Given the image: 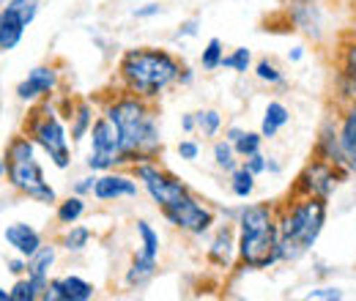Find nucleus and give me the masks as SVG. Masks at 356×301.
<instances>
[{"mask_svg": "<svg viewBox=\"0 0 356 301\" xmlns=\"http://www.w3.org/2000/svg\"><path fill=\"white\" fill-rule=\"evenodd\" d=\"M58 88V72L52 66H36L28 72V77L17 86V99L19 101H36L44 99Z\"/></svg>", "mask_w": 356, "mask_h": 301, "instance_id": "obj_16", "label": "nucleus"}, {"mask_svg": "<svg viewBox=\"0 0 356 301\" xmlns=\"http://www.w3.org/2000/svg\"><path fill=\"white\" fill-rule=\"evenodd\" d=\"M312 156L315 159H323V162H332L337 168H346V159H343V148H340V131H337V118L326 115L321 129L315 134V143H312Z\"/></svg>", "mask_w": 356, "mask_h": 301, "instance_id": "obj_15", "label": "nucleus"}, {"mask_svg": "<svg viewBox=\"0 0 356 301\" xmlns=\"http://www.w3.org/2000/svg\"><path fill=\"white\" fill-rule=\"evenodd\" d=\"M238 260L250 271H264L280 263V219L274 203H247L236 211Z\"/></svg>", "mask_w": 356, "mask_h": 301, "instance_id": "obj_4", "label": "nucleus"}, {"mask_svg": "<svg viewBox=\"0 0 356 301\" xmlns=\"http://www.w3.org/2000/svg\"><path fill=\"white\" fill-rule=\"evenodd\" d=\"M252 74H255V80H258V83H264V86H268V88H285L288 86L285 72H282L271 58H261V60L252 66Z\"/></svg>", "mask_w": 356, "mask_h": 301, "instance_id": "obj_25", "label": "nucleus"}, {"mask_svg": "<svg viewBox=\"0 0 356 301\" xmlns=\"http://www.w3.org/2000/svg\"><path fill=\"white\" fill-rule=\"evenodd\" d=\"M6 175V159H0V178Z\"/></svg>", "mask_w": 356, "mask_h": 301, "instance_id": "obj_48", "label": "nucleus"}, {"mask_svg": "<svg viewBox=\"0 0 356 301\" xmlns=\"http://www.w3.org/2000/svg\"><path fill=\"white\" fill-rule=\"evenodd\" d=\"M6 266H8V271H11L14 277H25V274H28V258H22V255L11 258Z\"/></svg>", "mask_w": 356, "mask_h": 301, "instance_id": "obj_42", "label": "nucleus"}, {"mask_svg": "<svg viewBox=\"0 0 356 301\" xmlns=\"http://www.w3.org/2000/svg\"><path fill=\"white\" fill-rule=\"evenodd\" d=\"M90 238H93V230L86 227V225H69L66 227V233H63V238H60V247L66 250V252H72V255H77V252H83L86 247L90 244Z\"/></svg>", "mask_w": 356, "mask_h": 301, "instance_id": "obj_27", "label": "nucleus"}, {"mask_svg": "<svg viewBox=\"0 0 356 301\" xmlns=\"http://www.w3.org/2000/svg\"><path fill=\"white\" fill-rule=\"evenodd\" d=\"M0 301H11V291H3L0 288Z\"/></svg>", "mask_w": 356, "mask_h": 301, "instance_id": "obj_47", "label": "nucleus"}, {"mask_svg": "<svg viewBox=\"0 0 356 301\" xmlns=\"http://www.w3.org/2000/svg\"><path fill=\"white\" fill-rule=\"evenodd\" d=\"M277 219H280V263H296L318 244L329 219V200L288 195V200L277 206Z\"/></svg>", "mask_w": 356, "mask_h": 301, "instance_id": "obj_3", "label": "nucleus"}, {"mask_svg": "<svg viewBox=\"0 0 356 301\" xmlns=\"http://www.w3.org/2000/svg\"><path fill=\"white\" fill-rule=\"evenodd\" d=\"M241 134H244V129H241V127H227V129H225V140L236 143V140H238Z\"/></svg>", "mask_w": 356, "mask_h": 301, "instance_id": "obj_46", "label": "nucleus"}, {"mask_svg": "<svg viewBox=\"0 0 356 301\" xmlns=\"http://www.w3.org/2000/svg\"><path fill=\"white\" fill-rule=\"evenodd\" d=\"M238 258V233H236V222H225L214 230V236L209 238V250H206V260L220 268V271H230L233 260Z\"/></svg>", "mask_w": 356, "mask_h": 301, "instance_id": "obj_12", "label": "nucleus"}, {"mask_svg": "<svg viewBox=\"0 0 356 301\" xmlns=\"http://www.w3.org/2000/svg\"><path fill=\"white\" fill-rule=\"evenodd\" d=\"M192 83H195V72H192V69H189V66H184V69H181V77H178V86H192Z\"/></svg>", "mask_w": 356, "mask_h": 301, "instance_id": "obj_44", "label": "nucleus"}, {"mask_svg": "<svg viewBox=\"0 0 356 301\" xmlns=\"http://www.w3.org/2000/svg\"><path fill=\"white\" fill-rule=\"evenodd\" d=\"M96 178H99L96 172H93V175H86V178H77V181H74V195H83V197H86V195H93Z\"/></svg>", "mask_w": 356, "mask_h": 301, "instance_id": "obj_40", "label": "nucleus"}, {"mask_svg": "<svg viewBox=\"0 0 356 301\" xmlns=\"http://www.w3.org/2000/svg\"><path fill=\"white\" fill-rule=\"evenodd\" d=\"M337 131H340V148H343L346 168L356 172V99L346 101L343 115L337 118Z\"/></svg>", "mask_w": 356, "mask_h": 301, "instance_id": "obj_18", "label": "nucleus"}, {"mask_svg": "<svg viewBox=\"0 0 356 301\" xmlns=\"http://www.w3.org/2000/svg\"><path fill=\"white\" fill-rule=\"evenodd\" d=\"M288 124H291V110L282 101L271 99L266 104V110H264V118H261V134H264V140H274Z\"/></svg>", "mask_w": 356, "mask_h": 301, "instance_id": "obj_22", "label": "nucleus"}, {"mask_svg": "<svg viewBox=\"0 0 356 301\" xmlns=\"http://www.w3.org/2000/svg\"><path fill=\"white\" fill-rule=\"evenodd\" d=\"M354 172L348 168H337L332 162H323V159H315L312 156L310 162L299 170L293 186L288 195H302V197H321V200H332L334 192L351 178Z\"/></svg>", "mask_w": 356, "mask_h": 301, "instance_id": "obj_7", "label": "nucleus"}, {"mask_svg": "<svg viewBox=\"0 0 356 301\" xmlns=\"http://www.w3.org/2000/svg\"><path fill=\"white\" fill-rule=\"evenodd\" d=\"M222 58H225V47H222V42L214 36V39H209V44H206L203 52H200V66H203L206 72H217V69H222Z\"/></svg>", "mask_w": 356, "mask_h": 301, "instance_id": "obj_34", "label": "nucleus"}, {"mask_svg": "<svg viewBox=\"0 0 356 301\" xmlns=\"http://www.w3.org/2000/svg\"><path fill=\"white\" fill-rule=\"evenodd\" d=\"M159 211L168 219V225H173L176 230L189 233V236H206L211 225L217 222V211L209 203H203L192 189L176 197L173 203L162 206Z\"/></svg>", "mask_w": 356, "mask_h": 301, "instance_id": "obj_8", "label": "nucleus"}, {"mask_svg": "<svg viewBox=\"0 0 356 301\" xmlns=\"http://www.w3.org/2000/svg\"><path fill=\"white\" fill-rule=\"evenodd\" d=\"M302 58H305V47H291V49H288V60H291V63H299Z\"/></svg>", "mask_w": 356, "mask_h": 301, "instance_id": "obj_45", "label": "nucleus"}, {"mask_svg": "<svg viewBox=\"0 0 356 301\" xmlns=\"http://www.w3.org/2000/svg\"><path fill=\"white\" fill-rule=\"evenodd\" d=\"M222 69H230V72H236V74H247V72L252 69V49L236 47L230 55L222 58Z\"/></svg>", "mask_w": 356, "mask_h": 301, "instance_id": "obj_33", "label": "nucleus"}, {"mask_svg": "<svg viewBox=\"0 0 356 301\" xmlns=\"http://www.w3.org/2000/svg\"><path fill=\"white\" fill-rule=\"evenodd\" d=\"M132 175L143 184V189L148 192V197L156 203V209L173 203L176 197H181L184 192H189V186L176 178L173 172H168L165 168H159L156 159H145V162H137L132 165Z\"/></svg>", "mask_w": 356, "mask_h": 301, "instance_id": "obj_10", "label": "nucleus"}, {"mask_svg": "<svg viewBox=\"0 0 356 301\" xmlns=\"http://www.w3.org/2000/svg\"><path fill=\"white\" fill-rule=\"evenodd\" d=\"M159 14H162L159 3H145V6L134 8V19H151V17H159Z\"/></svg>", "mask_w": 356, "mask_h": 301, "instance_id": "obj_41", "label": "nucleus"}, {"mask_svg": "<svg viewBox=\"0 0 356 301\" xmlns=\"http://www.w3.org/2000/svg\"><path fill=\"white\" fill-rule=\"evenodd\" d=\"M104 115L115 124L121 134V168L137 165L145 159H159L162 154V131L156 113L148 99H140L129 90L110 99Z\"/></svg>", "mask_w": 356, "mask_h": 301, "instance_id": "obj_1", "label": "nucleus"}, {"mask_svg": "<svg viewBox=\"0 0 356 301\" xmlns=\"http://www.w3.org/2000/svg\"><path fill=\"white\" fill-rule=\"evenodd\" d=\"M195 121H197V131H200L203 137H217L220 129H222V113L214 110V107L195 113Z\"/></svg>", "mask_w": 356, "mask_h": 301, "instance_id": "obj_32", "label": "nucleus"}, {"mask_svg": "<svg viewBox=\"0 0 356 301\" xmlns=\"http://www.w3.org/2000/svg\"><path fill=\"white\" fill-rule=\"evenodd\" d=\"M66 118H69V134H72V143H80L83 137H88L90 127H93V121H96L93 107H90V101H86V99L74 101Z\"/></svg>", "mask_w": 356, "mask_h": 301, "instance_id": "obj_21", "label": "nucleus"}, {"mask_svg": "<svg viewBox=\"0 0 356 301\" xmlns=\"http://www.w3.org/2000/svg\"><path fill=\"white\" fill-rule=\"evenodd\" d=\"M140 186H137V178L132 175H124V172H102L96 178V186H93V197L99 203H118V200H132L137 197Z\"/></svg>", "mask_w": 356, "mask_h": 301, "instance_id": "obj_13", "label": "nucleus"}, {"mask_svg": "<svg viewBox=\"0 0 356 301\" xmlns=\"http://www.w3.org/2000/svg\"><path fill=\"white\" fill-rule=\"evenodd\" d=\"M178 156H181L184 162H195V159L200 156V145H197L195 140H181V143H178Z\"/></svg>", "mask_w": 356, "mask_h": 301, "instance_id": "obj_39", "label": "nucleus"}, {"mask_svg": "<svg viewBox=\"0 0 356 301\" xmlns=\"http://www.w3.org/2000/svg\"><path fill=\"white\" fill-rule=\"evenodd\" d=\"M137 236H140V255L159 260V250H162L159 233H156L145 219H137Z\"/></svg>", "mask_w": 356, "mask_h": 301, "instance_id": "obj_28", "label": "nucleus"}, {"mask_svg": "<svg viewBox=\"0 0 356 301\" xmlns=\"http://www.w3.org/2000/svg\"><path fill=\"white\" fill-rule=\"evenodd\" d=\"M58 260V247L55 244H42L36 255L28 258V277H33L36 282L49 285V268Z\"/></svg>", "mask_w": 356, "mask_h": 301, "instance_id": "obj_24", "label": "nucleus"}, {"mask_svg": "<svg viewBox=\"0 0 356 301\" xmlns=\"http://www.w3.org/2000/svg\"><path fill=\"white\" fill-rule=\"evenodd\" d=\"M90 154L86 159L90 172H107L113 168H121V134L115 124L102 113L96 115L90 127Z\"/></svg>", "mask_w": 356, "mask_h": 301, "instance_id": "obj_9", "label": "nucleus"}, {"mask_svg": "<svg viewBox=\"0 0 356 301\" xmlns=\"http://www.w3.org/2000/svg\"><path fill=\"white\" fill-rule=\"evenodd\" d=\"M337 96L346 101L356 99V39L343 47V63L337 72Z\"/></svg>", "mask_w": 356, "mask_h": 301, "instance_id": "obj_19", "label": "nucleus"}, {"mask_svg": "<svg viewBox=\"0 0 356 301\" xmlns=\"http://www.w3.org/2000/svg\"><path fill=\"white\" fill-rule=\"evenodd\" d=\"M181 60L173 52L159 47H134L127 49L118 60V83L121 90H129L140 99H159L181 77Z\"/></svg>", "mask_w": 356, "mask_h": 301, "instance_id": "obj_2", "label": "nucleus"}, {"mask_svg": "<svg viewBox=\"0 0 356 301\" xmlns=\"http://www.w3.org/2000/svg\"><path fill=\"white\" fill-rule=\"evenodd\" d=\"M197 31H200V19L197 17H189V19H184L181 25H178L176 31V39H192V36H197Z\"/></svg>", "mask_w": 356, "mask_h": 301, "instance_id": "obj_38", "label": "nucleus"}, {"mask_svg": "<svg viewBox=\"0 0 356 301\" xmlns=\"http://www.w3.org/2000/svg\"><path fill=\"white\" fill-rule=\"evenodd\" d=\"M181 129L186 131V134L197 131V121H195V113H184V115H181Z\"/></svg>", "mask_w": 356, "mask_h": 301, "instance_id": "obj_43", "label": "nucleus"}, {"mask_svg": "<svg viewBox=\"0 0 356 301\" xmlns=\"http://www.w3.org/2000/svg\"><path fill=\"white\" fill-rule=\"evenodd\" d=\"M96 293V288L88 279L77 277V274H66V277H55L47 285L44 301H90Z\"/></svg>", "mask_w": 356, "mask_h": 301, "instance_id": "obj_14", "label": "nucleus"}, {"mask_svg": "<svg viewBox=\"0 0 356 301\" xmlns=\"http://www.w3.org/2000/svg\"><path fill=\"white\" fill-rule=\"evenodd\" d=\"M156 268H159V260L156 258H145V255H134L127 274H124V282L129 291H143L151 285V279L156 277Z\"/></svg>", "mask_w": 356, "mask_h": 301, "instance_id": "obj_20", "label": "nucleus"}, {"mask_svg": "<svg viewBox=\"0 0 356 301\" xmlns=\"http://www.w3.org/2000/svg\"><path fill=\"white\" fill-rule=\"evenodd\" d=\"M86 216V197L83 195H69L66 200H60L58 203V209H55V219L60 222V225H74V222H80Z\"/></svg>", "mask_w": 356, "mask_h": 301, "instance_id": "obj_26", "label": "nucleus"}, {"mask_svg": "<svg viewBox=\"0 0 356 301\" xmlns=\"http://www.w3.org/2000/svg\"><path fill=\"white\" fill-rule=\"evenodd\" d=\"M214 165L225 172H233L238 165H241V159H238V154H236V148H233V143L230 140H217L214 143Z\"/></svg>", "mask_w": 356, "mask_h": 301, "instance_id": "obj_31", "label": "nucleus"}, {"mask_svg": "<svg viewBox=\"0 0 356 301\" xmlns=\"http://www.w3.org/2000/svg\"><path fill=\"white\" fill-rule=\"evenodd\" d=\"M6 178L11 184V189L22 192L25 197L36 200V203H58L55 189L49 186L44 175V168L36 159V143L28 134H17L8 140L6 145Z\"/></svg>", "mask_w": 356, "mask_h": 301, "instance_id": "obj_5", "label": "nucleus"}, {"mask_svg": "<svg viewBox=\"0 0 356 301\" xmlns=\"http://www.w3.org/2000/svg\"><path fill=\"white\" fill-rule=\"evenodd\" d=\"M233 148H236V154H238V159H247V156H252V154H261V148H264V134L261 129L258 131H247L233 143Z\"/></svg>", "mask_w": 356, "mask_h": 301, "instance_id": "obj_35", "label": "nucleus"}, {"mask_svg": "<svg viewBox=\"0 0 356 301\" xmlns=\"http://www.w3.org/2000/svg\"><path fill=\"white\" fill-rule=\"evenodd\" d=\"M305 299L307 301H340V299H346V293H343L340 288H334V285H321V288H312Z\"/></svg>", "mask_w": 356, "mask_h": 301, "instance_id": "obj_36", "label": "nucleus"}, {"mask_svg": "<svg viewBox=\"0 0 356 301\" xmlns=\"http://www.w3.org/2000/svg\"><path fill=\"white\" fill-rule=\"evenodd\" d=\"M3 236H6V244H8L17 255H22V258L36 255L39 247L44 244V241H42V233H39L33 225H28V222H14V225H8Z\"/></svg>", "mask_w": 356, "mask_h": 301, "instance_id": "obj_17", "label": "nucleus"}, {"mask_svg": "<svg viewBox=\"0 0 356 301\" xmlns=\"http://www.w3.org/2000/svg\"><path fill=\"white\" fill-rule=\"evenodd\" d=\"M241 165L250 172H255V175H264L268 170V156H264V151H261V154H252V156L241 159Z\"/></svg>", "mask_w": 356, "mask_h": 301, "instance_id": "obj_37", "label": "nucleus"}, {"mask_svg": "<svg viewBox=\"0 0 356 301\" xmlns=\"http://www.w3.org/2000/svg\"><path fill=\"white\" fill-rule=\"evenodd\" d=\"M25 28H28V25H25L14 11H8V8L3 6V8H0V49H3V52L14 49L17 44L22 42Z\"/></svg>", "mask_w": 356, "mask_h": 301, "instance_id": "obj_23", "label": "nucleus"}, {"mask_svg": "<svg viewBox=\"0 0 356 301\" xmlns=\"http://www.w3.org/2000/svg\"><path fill=\"white\" fill-rule=\"evenodd\" d=\"M47 291V285L36 282L33 277H17L14 288H11V301H36L42 299Z\"/></svg>", "mask_w": 356, "mask_h": 301, "instance_id": "obj_30", "label": "nucleus"}, {"mask_svg": "<svg viewBox=\"0 0 356 301\" xmlns=\"http://www.w3.org/2000/svg\"><path fill=\"white\" fill-rule=\"evenodd\" d=\"M255 172H250L244 165H238L236 170L230 172V192L236 195V197H241V200H247V197H252V192H255Z\"/></svg>", "mask_w": 356, "mask_h": 301, "instance_id": "obj_29", "label": "nucleus"}, {"mask_svg": "<svg viewBox=\"0 0 356 301\" xmlns=\"http://www.w3.org/2000/svg\"><path fill=\"white\" fill-rule=\"evenodd\" d=\"M25 134L49 156V162L58 170H66L72 165V145H69V131L63 127L58 110L52 104H42L31 113L25 121Z\"/></svg>", "mask_w": 356, "mask_h": 301, "instance_id": "obj_6", "label": "nucleus"}, {"mask_svg": "<svg viewBox=\"0 0 356 301\" xmlns=\"http://www.w3.org/2000/svg\"><path fill=\"white\" fill-rule=\"evenodd\" d=\"M288 19L307 39L323 42V33H326V11H323V6L318 0H291L288 3Z\"/></svg>", "mask_w": 356, "mask_h": 301, "instance_id": "obj_11", "label": "nucleus"}]
</instances>
